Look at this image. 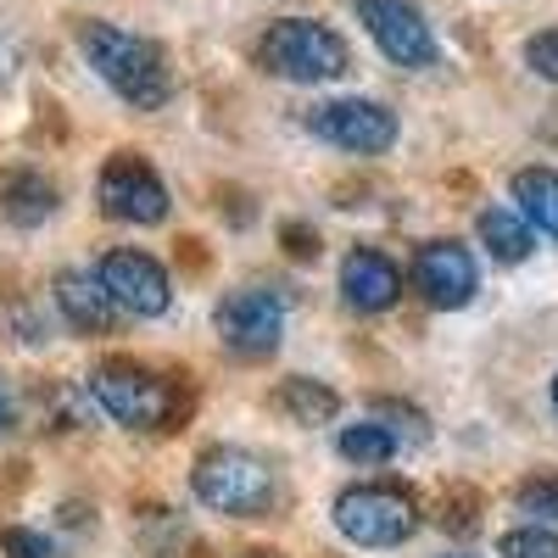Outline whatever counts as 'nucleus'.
<instances>
[{
    "label": "nucleus",
    "mask_w": 558,
    "mask_h": 558,
    "mask_svg": "<svg viewBox=\"0 0 558 558\" xmlns=\"http://www.w3.org/2000/svg\"><path fill=\"white\" fill-rule=\"evenodd\" d=\"M78 51L96 68V78L134 112H162L173 101V68L162 57V45L146 34H129L118 23L84 17L78 23Z\"/></svg>",
    "instance_id": "nucleus-1"
},
{
    "label": "nucleus",
    "mask_w": 558,
    "mask_h": 558,
    "mask_svg": "<svg viewBox=\"0 0 558 558\" xmlns=\"http://www.w3.org/2000/svg\"><path fill=\"white\" fill-rule=\"evenodd\" d=\"M84 391L123 430H173L184 418V408H191V397H184L179 380L157 375L151 363H134V357L96 363L84 375Z\"/></svg>",
    "instance_id": "nucleus-2"
},
{
    "label": "nucleus",
    "mask_w": 558,
    "mask_h": 558,
    "mask_svg": "<svg viewBox=\"0 0 558 558\" xmlns=\"http://www.w3.org/2000/svg\"><path fill=\"white\" fill-rule=\"evenodd\" d=\"M191 497L223 520H263L279 508V475L246 447H207L191 463Z\"/></svg>",
    "instance_id": "nucleus-3"
},
{
    "label": "nucleus",
    "mask_w": 558,
    "mask_h": 558,
    "mask_svg": "<svg viewBox=\"0 0 558 558\" xmlns=\"http://www.w3.org/2000/svg\"><path fill=\"white\" fill-rule=\"evenodd\" d=\"M257 68L286 84H330L352 73V51L336 28L313 17H279L257 39Z\"/></svg>",
    "instance_id": "nucleus-4"
},
{
    "label": "nucleus",
    "mask_w": 558,
    "mask_h": 558,
    "mask_svg": "<svg viewBox=\"0 0 558 558\" xmlns=\"http://www.w3.org/2000/svg\"><path fill=\"white\" fill-rule=\"evenodd\" d=\"M330 520L352 547H368V553L402 547L418 531V497L397 481H357L336 497Z\"/></svg>",
    "instance_id": "nucleus-5"
},
{
    "label": "nucleus",
    "mask_w": 558,
    "mask_h": 558,
    "mask_svg": "<svg viewBox=\"0 0 558 558\" xmlns=\"http://www.w3.org/2000/svg\"><path fill=\"white\" fill-rule=\"evenodd\" d=\"M307 134L324 140L336 151H352V157H386L397 146V112L386 101H368V96H336V101H318L307 107Z\"/></svg>",
    "instance_id": "nucleus-6"
},
{
    "label": "nucleus",
    "mask_w": 558,
    "mask_h": 558,
    "mask_svg": "<svg viewBox=\"0 0 558 558\" xmlns=\"http://www.w3.org/2000/svg\"><path fill=\"white\" fill-rule=\"evenodd\" d=\"M96 202H101V213H107L112 223H134V229L162 223L168 207H173L162 173L140 157V151L107 157V168H101V179H96Z\"/></svg>",
    "instance_id": "nucleus-7"
},
{
    "label": "nucleus",
    "mask_w": 558,
    "mask_h": 558,
    "mask_svg": "<svg viewBox=\"0 0 558 558\" xmlns=\"http://www.w3.org/2000/svg\"><path fill=\"white\" fill-rule=\"evenodd\" d=\"M357 23L368 28V39L380 45V57L397 62V68H436L441 62V39L436 28L425 23V12L413 0H352Z\"/></svg>",
    "instance_id": "nucleus-8"
},
{
    "label": "nucleus",
    "mask_w": 558,
    "mask_h": 558,
    "mask_svg": "<svg viewBox=\"0 0 558 558\" xmlns=\"http://www.w3.org/2000/svg\"><path fill=\"white\" fill-rule=\"evenodd\" d=\"M96 279L107 286V296L129 313V318H162L173 307V279L151 252H134V246H112L96 263Z\"/></svg>",
    "instance_id": "nucleus-9"
},
{
    "label": "nucleus",
    "mask_w": 558,
    "mask_h": 558,
    "mask_svg": "<svg viewBox=\"0 0 558 558\" xmlns=\"http://www.w3.org/2000/svg\"><path fill=\"white\" fill-rule=\"evenodd\" d=\"M213 324H218V341L235 357H268V352H279V341H286V302H279L274 291H263V286L229 291L218 302Z\"/></svg>",
    "instance_id": "nucleus-10"
},
{
    "label": "nucleus",
    "mask_w": 558,
    "mask_h": 558,
    "mask_svg": "<svg viewBox=\"0 0 558 558\" xmlns=\"http://www.w3.org/2000/svg\"><path fill=\"white\" fill-rule=\"evenodd\" d=\"M413 291L425 296L436 313H458L470 307L481 291V268L470 257V246L458 241H425L413 252Z\"/></svg>",
    "instance_id": "nucleus-11"
},
{
    "label": "nucleus",
    "mask_w": 558,
    "mask_h": 558,
    "mask_svg": "<svg viewBox=\"0 0 558 558\" xmlns=\"http://www.w3.org/2000/svg\"><path fill=\"white\" fill-rule=\"evenodd\" d=\"M336 286H341V302H347L352 313L380 318V313H391V307L402 302L408 279H402V268H397L380 246H352V252L341 257Z\"/></svg>",
    "instance_id": "nucleus-12"
},
{
    "label": "nucleus",
    "mask_w": 558,
    "mask_h": 558,
    "mask_svg": "<svg viewBox=\"0 0 558 558\" xmlns=\"http://www.w3.org/2000/svg\"><path fill=\"white\" fill-rule=\"evenodd\" d=\"M57 313L78 336H112L123 307L107 296V286L96 279V268H89V274H57Z\"/></svg>",
    "instance_id": "nucleus-13"
},
{
    "label": "nucleus",
    "mask_w": 558,
    "mask_h": 558,
    "mask_svg": "<svg viewBox=\"0 0 558 558\" xmlns=\"http://www.w3.org/2000/svg\"><path fill=\"white\" fill-rule=\"evenodd\" d=\"M57 207H62V191L39 168H12L7 179H0V218H7V223L39 229Z\"/></svg>",
    "instance_id": "nucleus-14"
},
{
    "label": "nucleus",
    "mask_w": 558,
    "mask_h": 558,
    "mask_svg": "<svg viewBox=\"0 0 558 558\" xmlns=\"http://www.w3.org/2000/svg\"><path fill=\"white\" fill-rule=\"evenodd\" d=\"M481 246L502 263V268H520L531 252H536V223L520 213V207H486L481 223H475Z\"/></svg>",
    "instance_id": "nucleus-15"
},
{
    "label": "nucleus",
    "mask_w": 558,
    "mask_h": 558,
    "mask_svg": "<svg viewBox=\"0 0 558 558\" xmlns=\"http://www.w3.org/2000/svg\"><path fill=\"white\" fill-rule=\"evenodd\" d=\"M274 408L291 418V425H302V430H318V425H330V418L341 413V397L324 386V380H313V375H291L286 386L274 391Z\"/></svg>",
    "instance_id": "nucleus-16"
},
{
    "label": "nucleus",
    "mask_w": 558,
    "mask_h": 558,
    "mask_svg": "<svg viewBox=\"0 0 558 558\" xmlns=\"http://www.w3.org/2000/svg\"><path fill=\"white\" fill-rule=\"evenodd\" d=\"M514 207L536 223V235L558 241V168H520L514 173Z\"/></svg>",
    "instance_id": "nucleus-17"
},
{
    "label": "nucleus",
    "mask_w": 558,
    "mask_h": 558,
    "mask_svg": "<svg viewBox=\"0 0 558 558\" xmlns=\"http://www.w3.org/2000/svg\"><path fill=\"white\" fill-rule=\"evenodd\" d=\"M336 447H341V458H347V463H363V470H380V463H391V458L402 452V436L386 425V418L368 413L363 425H347V430L336 436Z\"/></svg>",
    "instance_id": "nucleus-18"
},
{
    "label": "nucleus",
    "mask_w": 558,
    "mask_h": 558,
    "mask_svg": "<svg viewBox=\"0 0 558 558\" xmlns=\"http://www.w3.org/2000/svg\"><path fill=\"white\" fill-rule=\"evenodd\" d=\"M514 508L520 514H531L536 525H553L558 531V475H536L514 492Z\"/></svg>",
    "instance_id": "nucleus-19"
},
{
    "label": "nucleus",
    "mask_w": 558,
    "mask_h": 558,
    "mask_svg": "<svg viewBox=\"0 0 558 558\" xmlns=\"http://www.w3.org/2000/svg\"><path fill=\"white\" fill-rule=\"evenodd\" d=\"M502 558H558V531L553 525H520L502 536Z\"/></svg>",
    "instance_id": "nucleus-20"
},
{
    "label": "nucleus",
    "mask_w": 558,
    "mask_h": 558,
    "mask_svg": "<svg viewBox=\"0 0 558 558\" xmlns=\"http://www.w3.org/2000/svg\"><path fill=\"white\" fill-rule=\"evenodd\" d=\"M375 418H386V425L402 436V447H425V441H430L425 413H418V408H408V402H375Z\"/></svg>",
    "instance_id": "nucleus-21"
},
{
    "label": "nucleus",
    "mask_w": 558,
    "mask_h": 558,
    "mask_svg": "<svg viewBox=\"0 0 558 558\" xmlns=\"http://www.w3.org/2000/svg\"><path fill=\"white\" fill-rule=\"evenodd\" d=\"M0 553H7V558H62V547L51 536L28 531V525H7V531H0Z\"/></svg>",
    "instance_id": "nucleus-22"
},
{
    "label": "nucleus",
    "mask_w": 558,
    "mask_h": 558,
    "mask_svg": "<svg viewBox=\"0 0 558 558\" xmlns=\"http://www.w3.org/2000/svg\"><path fill=\"white\" fill-rule=\"evenodd\" d=\"M525 68L547 84H558V28H542L525 39Z\"/></svg>",
    "instance_id": "nucleus-23"
},
{
    "label": "nucleus",
    "mask_w": 558,
    "mask_h": 558,
    "mask_svg": "<svg viewBox=\"0 0 558 558\" xmlns=\"http://www.w3.org/2000/svg\"><path fill=\"white\" fill-rule=\"evenodd\" d=\"M286 241H291V257H313V229L307 223H286Z\"/></svg>",
    "instance_id": "nucleus-24"
},
{
    "label": "nucleus",
    "mask_w": 558,
    "mask_h": 558,
    "mask_svg": "<svg viewBox=\"0 0 558 558\" xmlns=\"http://www.w3.org/2000/svg\"><path fill=\"white\" fill-rule=\"evenodd\" d=\"M17 425V402H12V386H7V375H0V436H7Z\"/></svg>",
    "instance_id": "nucleus-25"
},
{
    "label": "nucleus",
    "mask_w": 558,
    "mask_h": 558,
    "mask_svg": "<svg viewBox=\"0 0 558 558\" xmlns=\"http://www.w3.org/2000/svg\"><path fill=\"white\" fill-rule=\"evenodd\" d=\"M12 73H17V57L7 51V45H0V78H12Z\"/></svg>",
    "instance_id": "nucleus-26"
},
{
    "label": "nucleus",
    "mask_w": 558,
    "mask_h": 558,
    "mask_svg": "<svg viewBox=\"0 0 558 558\" xmlns=\"http://www.w3.org/2000/svg\"><path fill=\"white\" fill-rule=\"evenodd\" d=\"M547 402H553V413H558V375H553V386H547Z\"/></svg>",
    "instance_id": "nucleus-27"
},
{
    "label": "nucleus",
    "mask_w": 558,
    "mask_h": 558,
    "mask_svg": "<svg viewBox=\"0 0 558 558\" xmlns=\"http://www.w3.org/2000/svg\"><path fill=\"white\" fill-rule=\"evenodd\" d=\"M246 558H279V553H246Z\"/></svg>",
    "instance_id": "nucleus-28"
}]
</instances>
